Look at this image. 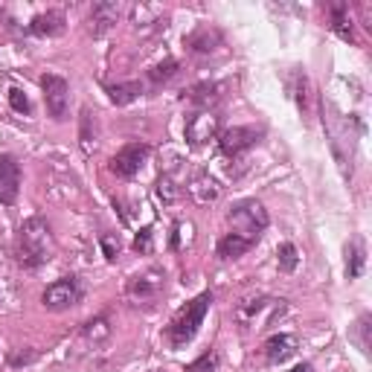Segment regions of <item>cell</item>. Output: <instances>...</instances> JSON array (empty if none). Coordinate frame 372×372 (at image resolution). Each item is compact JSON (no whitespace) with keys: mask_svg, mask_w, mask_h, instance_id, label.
<instances>
[{"mask_svg":"<svg viewBox=\"0 0 372 372\" xmlns=\"http://www.w3.org/2000/svg\"><path fill=\"white\" fill-rule=\"evenodd\" d=\"M52 233L44 216H29L15 239V262L27 271H35L52 259Z\"/></svg>","mask_w":372,"mask_h":372,"instance_id":"cell-1","label":"cell"},{"mask_svg":"<svg viewBox=\"0 0 372 372\" xmlns=\"http://www.w3.org/2000/svg\"><path fill=\"white\" fill-rule=\"evenodd\" d=\"M209 306H212V294L204 291L172 317L169 326H166V338L174 349H184L186 343L195 341V334H198V329L204 326V317H207Z\"/></svg>","mask_w":372,"mask_h":372,"instance_id":"cell-2","label":"cell"},{"mask_svg":"<svg viewBox=\"0 0 372 372\" xmlns=\"http://www.w3.org/2000/svg\"><path fill=\"white\" fill-rule=\"evenodd\" d=\"M227 221H230V233H239L251 241H259V236L268 230L271 218H268V209H265L256 198H244V201H236L227 212Z\"/></svg>","mask_w":372,"mask_h":372,"instance_id":"cell-3","label":"cell"},{"mask_svg":"<svg viewBox=\"0 0 372 372\" xmlns=\"http://www.w3.org/2000/svg\"><path fill=\"white\" fill-rule=\"evenodd\" d=\"M82 297H84L82 282H79L76 276H61V279L52 282V285L44 288V294H41V306H44L47 311H67V308L79 306V303H82Z\"/></svg>","mask_w":372,"mask_h":372,"instance_id":"cell-4","label":"cell"},{"mask_svg":"<svg viewBox=\"0 0 372 372\" xmlns=\"http://www.w3.org/2000/svg\"><path fill=\"white\" fill-rule=\"evenodd\" d=\"M41 91H44V102H47V114L56 122H64L67 114H70V84H67V79L59 76V73H44L41 76Z\"/></svg>","mask_w":372,"mask_h":372,"instance_id":"cell-5","label":"cell"},{"mask_svg":"<svg viewBox=\"0 0 372 372\" xmlns=\"http://www.w3.org/2000/svg\"><path fill=\"white\" fill-rule=\"evenodd\" d=\"M221 134V114L216 108H198L186 119V140L192 146H204Z\"/></svg>","mask_w":372,"mask_h":372,"instance_id":"cell-6","label":"cell"},{"mask_svg":"<svg viewBox=\"0 0 372 372\" xmlns=\"http://www.w3.org/2000/svg\"><path fill=\"white\" fill-rule=\"evenodd\" d=\"M149 154H151V146H149V143H128V146H122V149L111 157L108 169L117 174V178L131 181L134 174L143 169V163L149 161Z\"/></svg>","mask_w":372,"mask_h":372,"instance_id":"cell-7","label":"cell"},{"mask_svg":"<svg viewBox=\"0 0 372 372\" xmlns=\"http://www.w3.org/2000/svg\"><path fill=\"white\" fill-rule=\"evenodd\" d=\"M259 140H262V128H256V126H233V128H224L218 134V149H221L224 157H241L244 151H251Z\"/></svg>","mask_w":372,"mask_h":372,"instance_id":"cell-8","label":"cell"},{"mask_svg":"<svg viewBox=\"0 0 372 372\" xmlns=\"http://www.w3.org/2000/svg\"><path fill=\"white\" fill-rule=\"evenodd\" d=\"M21 192V163L15 154H0V204L12 207Z\"/></svg>","mask_w":372,"mask_h":372,"instance_id":"cell-9","label":"cell"},{"mask_svg":"<svg viewBox=\"0 0 372 372\" xmlns=\"http://www.w3.org/2000/svg\"><path fill=\"white\" fill-rule=\"evenodd\" d=\"M163 288V274L161 271H149V274H140V276H131L126 282V294L131 299H154Z\"/></svg>","mask_w":372,"mask_h":372,"instance_id":"cell-10","label":"cell"},{"mask_svg":"<svg viewBox=\"0 0 372 372\" xmlns=\"http://www.w3.org/2000/svg\"><path fill=\"white\" fill-rule=\"evenodd\" d=\"M29 35H38V38H56V35L64 32V12L61 9H47L41 15H35L29 27H27Z\"/></svg>","mask_w":372,"mask_h":372,"instance_id":"cell-11","label":"cell"},{"mask_svg":"<svg viewBox=\"0 0 372 372\" xmlns=\"http://www.w3.org/2000/svg\"><path fill=\"white\" fill-rule=\"evenodd\" d=\"M91 35L94 38H99V35L108 32L117 21H119V3H114V0H99V3L91 6Z\"/></svg>","mask_w":372,"mask_h":372,"instance_id":"cell-12","label":"cell"},{"mask_svg":"<svg viewBox=\"0 0 372 372\" xmlns=\"http://www.w3.org/2000/svg\"><path fill=\"white\" fill-rule=\"evenodd\" d=\"M262 355L268 364H285L288 358L297 355V338L294 334H274L262 343Z\"/></svg>","mask_w":372,"mask_h":372,"instance_id":"cell-13","label":"cell"},{"mask_svg":"<svg viewBox=\"0 0 372 372\" xmlns=\"http://www.w3.org/2000/svg\"><path fill=\"white\" fill-rule=\"evenodd\" d=\"M184 44L195 56H209V52H216V47H221V32L216 27H198L186 35Z\"/></svg>","mask_w":372,"mask_h":372,"instance_id":"cell-14","label":"cell"},{"mask_svg":"<svg viewBox=\"0 0 372 372\" xmlns=\"http://www.w3.org/2000/svg\"><path fill=\"white\" fill-rule=\"evenodd\" d=\"M189 195H192V201L195 204H201V207H209V204H216L218 201V195H221V186L216 178H209V172H198L195 178L189 181Z\"/></svg>","mask_w":372,"mask_h":372,"instance_id":"cell-15","label":"cell"},{"mask_svg":"<svg viewBox=\"0 0 372 372\" xmlns=\"http://www.w3.org/2000/svg\"><path fill=\"white\" fill-rule=\"evenodd\" d=\"M181 99L198 105V108H212V105L221 99V84L218 82H198V84L186 87V91L181 94Z\"/></svg>","mask_w":372,"mask_h":372,"instance_id":"cell-16","label":"cell"},{"mask_svg":"<svg viewBox=\"0 0 372 372\" xmlns=\"http://www.w3.org/2000/svg\"><path fill=\"white\" fill-rule=\"evenodd\" d=\"M329 12H332V32L349 44L355 41V27L349 21V6L346 3H329Z\"/></svg>","mask_w":372,"mask_h":372,"instance_id":"cell-17","label":"cell"},{"mask_svg":"<svg viewBox=\"0 0 372 372\" xmlns=\"http://www.w3.org/2000/svg\"><path fill=\"white\" fill-rule=\"evenodd\" d=\"M364 265H366V247L364 239H352L346 244V279H358L364 274Z\"/></svg>","mask_w":372,"mask_h":372,"instance_id":"cell-18","label":"cell"},{"mask_svg":"<svg viewBox=\"0 0 372 372\" xmlns=\"http://www.w3.org/2000/svg\"><path fill=\"white\" fill-rule=\"evenodd\" d=\"M143 82H119V84H108L105 87V94H108V99L114 105H131L134 99L143 96Z\"/></svg>","mask_w":372,"mask_h":372,"instance_id":"cell-19","label":"cell"},{"mask_svg":"<svg viewBox=\"0 0 372 372\" xmlns=\"http://www.w3.org/2000/svg\"><path fill=\"white\" fill-rule=\"evenodd\" d=\"M256 241H251V239H244V236H239V233H227V236H221V241H218V256L221 259H239V256H244L247 251H251Z\"/></svg>","mask_w":372,"mask_h":372,"instance_id":"cell-20","label":"cell"},{"mask_svg":"<svg viewBox=\"0 0 372 372\" xmlns=\"http://www.w3.org/2000/svg\"><path fill=\"white\" fill-rule=\"evenodd\" d=\"M82 338L91 341V343H105V341L111 338V323H108V317H105V314L91 317V320L82 326Z\"/></svg>","mask_w":372,"mask_h":372,"instance_id":"cell-21","label":"cell"},{"mask_svg":"<svg viewBox=\"0 0 372 372\" xmlns=\"http://www.w3.org/2000/svg\"><path fill=\"white\" fill-rule=\"evenodd\" d=\"M79 140H82V149H84V151L94 149V140H96V119H94V111H91V108H82V117H79Z\"/></svg>","mask_w":372,"mask_h":372,"instance_id":"cell-22","label":"cell"},{"mask_svg":"<svg viewBox=\"0 0 372 372\" xmlns=\"http://www.w3.org/2000/svg\"><path fill=\"white\" fill-rule=\"evenodd\" d=\"M369 332H372V317L369 314H361L358 317V323L352 326V341L358 343V349L364 352V355H369Z\"/></svg>","mask_w":372,"mask_h":372,"instance_id":"cell-23","label":"cell"},{"mask_svg":"<svg viewBox=\"0 0 372 372\" xmlns=\"http://www.w3.org/2000/svg\"><path fill=\"white\" fill-rule=\"evenodd\" d=\"M178 70H181L178 61H174V59H166V61L154 64V67L149 70V79H151V84H166L172 76H178Z\"/></svg>","mask_w":372,"mask_h":372,"instance_id":"cell-24","label":"cell"},{"mask_svg":"<svg viewBox=\"0 0 372 372\" xmlns=\"http://www.w3.org/2000/svg\"><path fill=\"white\" fill-rule=\"evenodd\" d=\"M184 372H218V352H204L201 358H195L192 364L184 366Z\"/></svg>","mask_w":372,"mask_h":372,"instance_id":"cell-25","label":"cell"},{"mask_svg":"<svg viewBox=\"0 0 372 372\" xmlns=\"http://www.w3.org/2000/svg\"><path fill=\"white\" fill-rule=\"evenodd\" d=\"M157 198H161L163 204H174L178 201V195H181V189L174 186V181L169 178V174H161V178H157Z\"/></svg>","mask_w":372,"mask_h":372,"instance_id":"cell-26","label":"cell"},{"mask_svg":"<svg viewBox=\"0 0 372 372\" xmlns=\"http://www.w3.org/2000/svg\"><path fill=\"white\" fill-rule=\"evenodd\" d=\"M276 256H279V271H285V274H291V271L297 268V262H299V253H297V247H294L291 241L279 244Z\"/></svg>","mask_w":372,"mask_h":372,"instance_id":"cell-27","label":"cell"},{"mask_svg":"<svg viewBox=\"0 0 372 372\" xmlns=\"http://www.w3.org/2000/svg\"><path fill=\"white\" fill-rule=\"evenodd\" d=\"M35 358H38V349H12L6 355V364L12 369H21V366H29Z\"/></svg>","mask_w":372,"mask_h":372,"instance_id":"cell-28","label":"cell"},{"mask_svg":"<svg viewBox=\"0 0 372 372\" xmlns=\"http://www.w3.org/2000/svg\"><path fill=\"white\" fill-rule=\"evenodd\" d=\"M297 108H299V114H308V79H306V73H297Z\"/></svg>","mask_w":372,"mask_h":372,"instance_id":"cell-29","label":"cell"},{"mask_svg":"<svg viewBox=\"0 0 372 372\" xmlns=\"http://www.w3.org/2000/svg\"><path fill=\"white\" fill-rule=\"evenodd\" d=\"M9 105H12V111H17V114H29L32 111L29 96L21 91V87H12V91H9Z\"/></svg>","mask_w":372,"mask_h":372,"instance_id":"cell-30","label":"cell"},{"mask_svg":"<svg viewBox=\"0 0 372 372\" xmlns=\"http://www.w3.org/2000/svg\"><path fill=\"white\" fill-rule=\"evenodd\" d=\"M134 251H137V253H149V251H151V227H143V230L137 233Z\"/></svg>","mask_w":372,"mask_h":372,"instance_id":"cell-31","label":"cell"},{"mask_svg":"<svg viewBox=\"0 0 372 372\" xmlns=\"http://www.w3.org/2000/svg\"><path fill=\"white\" fill-rule=\"evenodd\" d=\"M102 251H105V259L114 262L117 253H119V241H114L111 236H102Z\"/></svg>","mask_w":372,"mask_h":372,"instance_id":"cell-32","label":"cell"},{"mask_svg":"<svg viewBox=\"0 0 372 372\" xmlns=\"http://www.w3.org/2000/svg\"><path fill=\"white\" fill-rule=\"evenodd\" d=\"M169 247H172V251H178V247H181V224H172V239H169Z\"/></svg>","mask_w":372,"mask_h":372,"instance_id":"cell-33","label":"cell"},{"mask_svg":"<svg viewBox=\"0 0 372 372\" xmlns=\"http://www.w3.org/2000/svg\"><path fill=\"white\" fill-rule=\"evenodd\" d=\"M288 372H311V366H308V364H299V366H294V369H288Z\"/></svg>","mask_w":372,"mask_h":372,"instance_id":"cell-34","label":"cell"}]
</instances>
